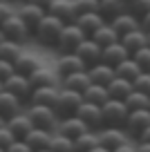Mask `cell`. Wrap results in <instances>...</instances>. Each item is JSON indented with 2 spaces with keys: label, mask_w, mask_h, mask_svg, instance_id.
<instances>
[{
  "label": "cell",
  "mask_w": 150,
  "mask_h": 152,
  "mask_svg": "<svg viewBox=\"0 0 150 152\" xmlns=\"http://www.w3.org/2000/svg\"><path fill=\"white\" fill-rule=\"evenodd\" d=\"M9 152H34V150H32V145H29L25 139H16L14 145L9 148Z\"/></svg>",
  "instance_id": "42"
},
{
  "label": "cell",
  "mask_w": 150,
  "mask_h": 152,
  "mask_svg": "<svg viewBox=\"0 0 150 152\" xmlns=\"http://www.w3.org/2000/svg\"><path fill=\"white\" fill-rule=\"evenodd\" d=\"M99 137H101V145L103 148H108L110 152H117L128 143L130 132L123 125H103L99 130Z\"/></svg>",
  "instance_id": "6"
},
{
  "label": "cell",
  "mask_w": 150,
  "mask_h": 152,
  "mask_svg": "<svg viewBox=\"0 0 150 152\" xmlns=\"http://www.w3.org/2000/svg\"><path fill=\"white\" fill-rule=\"evenodd\" d=\"M76 114H79V116H81V119H83L92 130H101V128L105 125V119H103V105H99V103L83 101V103H81V107L76 110Z\"/></svg>",
  "instance_id": "9"
},
{
  "label": "cell",
  "mask_w": 150,
  "mask_h": 152,
  "mask_svg": "<svg viewBox=\"0 0 150 152\" xmlns=\"http://www.w3.org/2000/svg\"><path fill=\"white\" fill-rule=\"evenodd\" d=\"M14 14H16V11H11V7L7 5V2H2V7H0V23L7 20V18H11Z\"/></svg>",
  "instance_id": "43"
},
{
  "label": "cell",
  "mask_w": 150,
  "mask_h": 152,
  "mask_svg": "<svg viewBox=\"0 0 150 152\" xmlns=\"http://www.w3.org/2000/svg\"><path fill=\"white\" fill-rule=\"evenodd\" d=\"M126 105L130 110H139V107H150V94H146V92H141V90H132L130 94H128V99H126Z\"/></svg>",
  "instance_id": "34"
},
{
  "label": "cell",
  "mask_w": 150,
  "mask_h": 152,
  "mask_svg": "<svg viewBox=\"0 0 150 152\" xmlns=\"http://www.w3.org/2000/svg\"><path fill=\"white\" fill-rule=\"evenodd\" d=\"M132 56L137 58V63L141 65V69H150V45H146V47L137 49Z\"/></svg>",
  "instance_id": "40"
},
{
  "label": "cell",
  "mask_w": 150,
  "mask_h": 152,
  "mask_svg": "<svg viewBox=\"0 0 150 152\" xmlns=\"http://www.w3.org/2000/svg\"><path fill=\"white\" fill-rule=\"evenodd\" d=\"M29 2H34V5H38V7H43V9L49 11V7H52L56 0H29Z\"/></svg>",
  "instance_id": "44"
},
{
  "label": "cell",
  "mask_w": 150,
  "mask_h": 152,
  "mask_svg": "<svg viewBox=\"0 0 150 152\" xmlns=\"http://www.w3.org/2000/svg\"><path fill=\"white\" fill-rule=\"evenodd\" d=\"M49 150H74V139L65 137V134H61V132H54Z\"/></svg>",
  "instance_id": "35"
},
{
  "label": "cell",
  "mask_w": 150,
  "mask_h": 152,
  "mask_svg": "<svg viewBox=\"0 0 150 152\" xmlns=\"http://www.w3.org/2000/svg\"><path fill=\"white\" fill-rule=\"evenodd\" d=\"M135 90V83L128 81V78H123V76H114L112 81L108 83V92H110V99H121L126 101L128 94Z\"/></svg>",
  "instance_id": "26"
},
{
  "label": "cell",
  "mask_w": 150,
  "mask_h": 152,
  "mask_svg": "<svg viewBox=\"0 0 150 152\" xmlns=\"http://www.w3.org/2000/svg\"><path fill=\"white\" fill-rule=\"evenodd\" d=\"M18 112H23V99L11 94L9 90H2V87H0V121L11 119V116H16Z\"/></svg>",
  "instance_id": "11"
},
{
  "label": "cell",
  "mask_w": 150,
  "mask_h": 152,
  "mask_svg": "<svg viewBox=\"0 0 150 152\" xmlns=\"http://www.w3.org/2000/svg\"><path fill=\"white\" fill-rule=\"evenodd\" d=\"M38 67H40V61H38L34 54H23V56L16 61V72H20V74H32V72H36Z\"/></svg>",
  "instance_id": "33"
},
{
  "label": "cell",
  "mask_w": 150,
  "mask_h": 152,
  "mask_svg": "<svg viewBox=\"0 0 150 152\" xmlns=\"http://www.w3.org/2000/svg\"><path fill=\"white\" fill-rule=\"evenodd\" d=\"M2 123H7V128H9L18 139H25L34 130V121H32V116H29V112H18L16 116L2 121Z\"/></svg>",
  "instance_id": "15"
},
{
  "label": "cell",
  "mask_w": 150,
  "mask_h": 152,
  "mask_svg": "<svg viewBox=\"0 0 150 152\" xmlns=\"http://www.w3.org/2000/svg\"><path fill=\"white\" fill-rule=\"evenodd\" d=\"M137 150H150V141H143V139H137Z\"/></svg>",
  "instance_id": "46"
},
{
  "label": "cell",
  "mask_w": 150,
  "mask_h": 152,
  "mask_svg": "<svg viewBox=\"0 0 150 152\" xmlns=\"http://www.w3.org/2000/svg\"><path fill=\"white\" fill-rule=\"evenodd\" d=\"M74 52L79 54V56L83 58L85 63H88V67L94 65V63H99V61H103V47H101V45H99L92 36L85 38V40L74 49Z\"/></svg>",
  "instance_id": "14"
},
{
  "label": "cell",
  "mask_w": 150,
  "mask_h": 152,
  "mask_svg": "<svg viewBox=\"0 0 150 152\" xmlns=\"http://www.w3.org/2000/svg\"><path fill=\"white\" fill-rule=\"evenodd\" d=\"M16 139H18V137H16V134L7 128V123L0 125V148H2V152H9V148L14 145Z\"/></svg>",
  "instance_id": "36"
},
{
  "label": "cell",
  "mask_w": 150,
  "mask_h": 152,
  "mask_svg": "<svg viewBox=\"0 0 150 152\" xmlns=\"http://www.w3.org/2000/svg\"><path fill=\"white\" fill-rule=\"evenodd\" d=\"M83 101H85L83 92L70 90V87L63 85L61 92H58L56 103H54V110H56V114L61 116V119H63V116H72V114H76V110L81 107V103H83Z\"/></svg>",
  "instance_id": "2"
},
{
  "label": "cell",
  "mask_w": 150,
  "mask_h": 152,
  "mask_svg": "<svg viewBox=\"0 0 150 152\" xmlns=\"http://www.w3.org/2000/svg\"><path fill=\"white\" fill-rule=\"evenodd\" d=\"M76 23H79L88 34H92L94 29H99L103 23H108V20L103 18V14H101V11H85V14H79Z\"/></svg>",
  "instance_id": "29"
},
{
  "label": "cell",
  "mask_w": 150,
  "mask_h": 152,
  "mask_svg": "<svg viewBox=\"0 0 150 152\" xmlns=\"http://www.w3.org/2000/svg\"><path fill=\"white\" fill-rule=\"evenodd\" d=\"M85 101H92V103H99L103 105L105 101L110 99V92H108V85H101V83H92L88 90L83 92Z\"/></svg>",
  "instance_id": "32"
},
{
  "label": "cell",
  "mask_w": 150,
  "mask_h": 152,
  "mask_svg": "<svg viewBox=\"0 0 150 152\" xmlns=\"http://www.w3.org/2000/svg\"><path fill=\"white\" fill-rule=\"evenodd\" d=\"M132 83H135L137 90H141V92H146V94H150V69H143Z\"/></svg>",
  "instance_id": "39"
},
{
  "label": "cell",
  "mask_w": 150,
  "mask_h": 152,
  "mask_svg": "<svg viewBox=\"0 0 150 152\" xmlns=\"http://www.w3.org/2000/svg\"><path fill=\"white\" fill-rule=\"evenodd\" d=\"M0 87L2 90H9L11 94L20 96V99H32V92H34V83L32 78H29L27 74H20V72H16L11 78H7V81L0 83Z\"/></svg>",
  "instance_id": "8"
},
{
  "label": "cell",
  "mask_w": 150,
  "mask_h": 152,
  "mask_svg": "<svg viewBox=\"0 0 150 152\" xmlns=\"http://www.w3.org/2000/svg\"><path fill=\"white\" fill-rule=\"evenodd\" d=\"M18 14H20V18H23L32 29H36V25L45 18L47 9H43V7H38V5H34V2H29V0H25V5L18 9Z\"/></svg>",
  "instance_id": "22"
},
{
  "label": "cell",
  "mask_w": 150,
  "mask_h": 152,
  "mask_svg": "<svg viewBox=\"0 0 150 152\" xmlns=\"http://www.w3.org/2000/svg\"><path fill=\"white\" fill-rule=\"evenodd\" d=\"M79 69H88V63H85L76 52H65V54L58 56L56 72L61 74V78H63V76H67V74H72V72H79Z\"/></svg>",
  "instance_id": "12"
},
{
  "label": "cell",
  "mask_w": 150,
  "mask_h": 152,
  "mask_svg": "<svg viewBox=\"0 0 150 152\" xmlns=\"http://www.w3.org/2000/svg\"><path fill=\"white\" fill-rule=\"evenodd\" d=\"M128 9L141 18L143 14H148V11H150V0H130V2H128Z\"/></svg>",
  "instance_id": "38"
},
{
  "label": "cell",
  "mask_w": 150,
  "mask_h": 152,
  "mask_svg": "<svg viewBox=\"0 0 150 152\" xmlns=\"http://www.w3.org/2000/svg\"><path fill=\"white\" fill-rule=\"evenodd\" d=\"M141 72H143V69H141V65L137 63L135 56H128L123 63L117 65V76H123V78H128V81H135Z\"/></svg>",
  "instance_id": "30"
},
{
  "label": "cell",
  "mask_w": 150,
  "mask_h": 152,
  "mask_svg": "<svg viewBox=\"0 0 150 152\" xmlns=\"http://www.w3.org/2000/svg\"><path fill=\"white\" fill-rule=\"evenodd\" d=\"M128 56H132V54H130V49H128L121 40H117V43L103 47V61L110 63V65H114V67H117L119 63H123Z\"/></svg>",
  "instance_id": "23"
},
{
  "label": "cell",
  "mask_w": 150,
  "mask_h": 152,
  "mask_svg": "<svg viewBox=\"0 0 150 152\" xmlns=\"http://www.w3.org/2000/svg\"><path fill=\"white\" fill-rule=\"evenodd\" d=\"M128 9V2L126 0H101V14H103L105 20H112L114 16L123 14V11Z\"/></svg>",
  "instance_id": "31"
},
{
  "label": "cell",
  "mask_w": 150,
  "mask_h": 152,
  "mask_svg": "<svg viewBox=\"0 0 150 152\" xmlns=\"http://www.w3.org/2000/svg\"><path fill=\"white\" fill-rule=\"evenodd\" d=\"M126 2H130V0H126Z\"/></svg>",
  "instance_id": "49"
},
{
  "label": "cell",
  "mask_w": 150,
  "mask_h": 152,
  "mask_svg": "<svg viewBox=\"0 0 150 152\" xmlns=\"http://www.w3.org/2000/svg\"><path fill=\"white\" fill-rule=\"evenodd\" d=\"M110 23L114 25V29H117L119 34H128V31H132V29H139L141 27V18L137 14H132L130 9H126L123 14H119V16H114Z\"/></svg>",
  "instance_id": "18"
},
{
  "label": "cell",
  "mask_w": 150,
  "mask_h": 152,
  "mask_svg": "<svg viewBox=\"0 0 150 152\" xmlns=\"http://www.w3.org/2000/svg\"><path fill=\"white\" fill-rule=\"evenodd\" d=\"M128 114H130V107H128L126 101H121V99H108L103 103L105 125H123V128H126Z\"/></svg>",
  "instance_id": "7"
},
{
  "label": "cell",
  "mask_w": 150,
  "mask_h": 152,
  "mask_svg": "<svg viewBox=\"0 0 150 152\" xmlns=\"http://www.w3.org/2000/svg\"><path fill=\"white\" fill-rule=\"evenodd\" d=\"M150 125V107H139V110H130L126 119V130L130 132V137H141L146 128Z\"/></svg>",
  "instance_id": "10"
},
{
  "label": "cell",
  "mask_w": 150,
  "mask_h": 152,
  "mask_svg": "<svg viewBox=\"0 0 150 152\" xmlns=\"http://www.w3.org/2000/svg\"><path fill=\"white\" fill-rule=\"evenodd\" d=\"M52 139H54V130H47V128H38V125H34V130L25 137V141L32 145V150H49Z\"/></svg>",
  "instance_id": "16"
},
{
  "label": "cell",
  "mask_w": 150,
  "mask_h": 152,
  "mask_svg": "<svg viewBox=\"0 0 150 152\" xmlns=\"http://www.w3.org/2000/svg\"><path fill=\"white\" fill-rule=\"evenodd\" d=\"M88 36H90V34L85 31V29L81 27L79 23H67L65 27H63L61 36H58L56 49H58L61 54H65V52H74V49L79 47V45L83 43Z\"/></svg>",
  "instance_id": "4"
},
{
  "label": "cell",
  "mask_w": 150,
  "mask_h": 152,
  "mask_svg": "<svg viewBox=\"0 0 150 152\" xmlns=\"http://www.w3.org/2000/svg\"><path fill=\"white\" fill-rule=\"evenodd\" d=\"M58 72H52V69H47V67H38L36 72H32L29 74V78H32L34 87H45V85H58Z\"/></svg>",
  "instance_id": "27"
},
{
  "label": "cell",
  "mask_w": 150,
  "mask_h": 152,
  "mask_svg": "<svg viewBox=\"0 0 150 152\" xmlns=\"http://www.w3.org/2000/svg\"><path fill=\"white\" fill-rule=\"evenodd\" d=\"M58 92L61 87L58 85H45V87H34L32 92V99L29 103H40V105H54L58 99Z\"/></svg>",
  "instance_id": "24"
},
{
  "label": "cell",
  "mask_w": 150,
  "mask_h": 152,
  "mask_svg": "<svg viewBox=\"0 0 150 152\" xmlns=\"http://www.w3.org/2000/svg\"><path fill=\"white\" fill-rule=\"evenodd\" d=\"M88 72H90L92 83H101V85H108L114 76H117V67L105 63V61H99V63H94V65H90Z\"/></svg>",
  "instance_id": "17"
},
{
  "label": "cell",
  "mask_w": 150,
  "mask_h": 152,
  "mask_svg": "<svg viewBox=\"0 0 150 152\" xmlns=\"http://www.w3.org/2000/svg\"><path fill=\"white\" fill-rule=\"evenodd\" d=\"M14 74H16V63L2 61V58H0V83L7 81V78H11Z\"/></svg>",
  "instance_id": "41"
},
{
  "label": "cell",
  "mask_w": 150,
  "mask_h": 152,
  "mask_svg": "<svg viewBox=\"0 0 150 152\" xmlns=\"http://www.w3.org/2000/svg\"><path fill=\"white\" fill-rule=\"evenodd\" d=\"M90 36H92L94 40L101 45V47H108V45H112V43H117V40H121V34L114 29V25L110 23V20H108V23H103L99 29H94Z\"/></svg>",
  "instance_id": "19"
},
{
  "label": "cell",
  "mask_w": 150,
  "mask_h": 152,
  "mask_svg": "<svg viewBox=\"0 0 150 152\" xmlns=\"http://www.w3.org/2000/svg\"><path fill=\"white\" fill-rule=\"evenodd\" d=\"M29 116H32L34 125L38 128H47V130H58V123H61V116L56 114L54 105H40V103H29Z\"/></svg>",
  "instance_id": "5"
},
{
  "label": "cell",
  "mask_w": 150,
  "mask_h": 152,
  "mask_svg": "<svg viewBox=\"0 0 150 152\" xmlns=\"http://www.w3.org/2000/svg\"><path fill=\"white\" fill-rule=\"evenodd\" d=\"M88 130H92V128L81 119L79 114H72V116H63V119H61L56 132L65 134V137H70V139H76V137H81L83 132H88Z\"/></svg>",
  "instance_id": "13"
},
{
  "label": "cell",
  "mask_w": 150,
  "mask_h": 152,
  "mask_svg": "<svg viewBox=\"0 0 150 152\" xmlns=\"http://www.w3.org/2000/svg\"><path fill=\"white\" fill-rule=\"evenodd\" d=\"M65 25H67V23H63L58 16H54V14H49V11H47L45 18L36 25L34 36H36V40H38L40 45H45V47H56L58 36H61V31H63V27H65Z\"/></svg>",
  "instance_id": "1"
},
{
  "label": "cell",
  "mask_w": 150,
  "mask_h": 152,
  "mask_svg": "<svg viewBox=\"0 0 150 152\" xmlns=\"http://www.w3.org/2000/svg\"><path fill=\"white\" fill-rule=\"evenodd\" d=\"M139 139H143V141H150V125L143 130V132H141V137H139Z\"/></svg>",
  "instance_id": "47"
},
{
  "label": "cell",
  "mask_w": 150,
  "mask_h": 152,
  "mask_svg": "<svg viewBox=\"0 0 150 152\" xmlns=\"http://www.w3.org/2000/svg\"><path fill=\"white\" fill-rule=\"evenodd\" d=\"M148 45H150V31H148Z\"/></svg>",
  "instance_id": "48"
},
{
  "label": "cell",
  "mask_w": 150,
  "mask_h": 152,
  "mask_svg": "<svg viewBox=\"0 0 150 152\" xmlns=\"http://www.w3.org/2000/svg\"><path fill=\"white\" fill-rule=\"evenodd\" d=\"M61 83L70 90H79V92H85L90 85H92V78H90V72L88 69H79V72H72V74L63 76Z\"/></svg>",
  "instance_id": "21"
},
{
  "label": "cell",
  "mask_w": 150,
  "mask_h": 152,
  "mask_svg": "<svg viewBox=\"0 0 150 152\" xmlns=\"http://www.w3.org/2000/svg\"><path fill=\"white\" fill-rule=\"evenodd\" d=\"M23 54H25L23 43H16V40H9V38H2V40H0V58H2V61L16 63Z\"/></svg>",
  "instance_id": "28"
},
{
  "label": "cell",
  "mask_w": 150,
  "mask_h": 152,
  "mask_svg": "<svg viewBox=\"0 0 150 152\" xmlns=\"http://www.w3.org/2000/svg\"><path fill=\"white\" fill-rule=\"evenodd\" d=\"M32 34H34V29L20 18V14H14L11 18L0 23V36L9 38V40H16V43H25Z\"/></svg>",
  "instance_id": "3"
},
{
  "label": "cell",
  "mask_w": 150,
  "mask_h": 152,
  "mask_svg": "<svg viewBox=\"0 0 150 152\" xmlns=\"http://www.w3.org/2000/svg\"><path fill=\"white\" fill-rule=\"evenodd\" d=\"M141 27H143L146 31H150V11H148V14H143V16H141Z\"/></svg>",
  "instance_id": "45"
},
{
  "label": "cell",
  "mask_w": 150,
  "mask_h": 152,
  "mask_svg": "<svg viewBox=\"0 0 150 152\" xmlns=\"http://www.w3.org/2000/svg\"><path fill=\"white\" fill-rule=\"evenodd\" d=\"M74 7L79 14H85V11H99L101 9V0H74Z\"/></svg>",
  "instance_id": "37"
},
{
  "label": "cell",
  "mask_w": 150,
  "mask_h": 152,
  "mask_svg": "<svg viewBox=\"0 0 150 152\" xmlns=\"http://www.w3.org/2000/svg\"><path fill=\"white\" fill-rule=\"evenodd\" d=\"M49 14L58 16L63 23H76L79 18V11L74 7V0H56L52 7H49Z\"/></svg>",
  "instance_id": "20"
},
{
  "label": "cell",
  "mask_w": 150,
  "mask_h": 152,
  "mask_svg": "<svg viewBox=\"0 0 150 152\" xmlns=\"http://www.w3.org/2000/svg\"><path fill=\"white\" fill-rule=\"evenodd\" d=\"M121 43L130 49V54H135L137 49H141V47L148 45V31H146L143 27L132 29V31H128V34H123V36H121Z\"/></svg>",
  "instance_id": "25"
}]
</instances>
